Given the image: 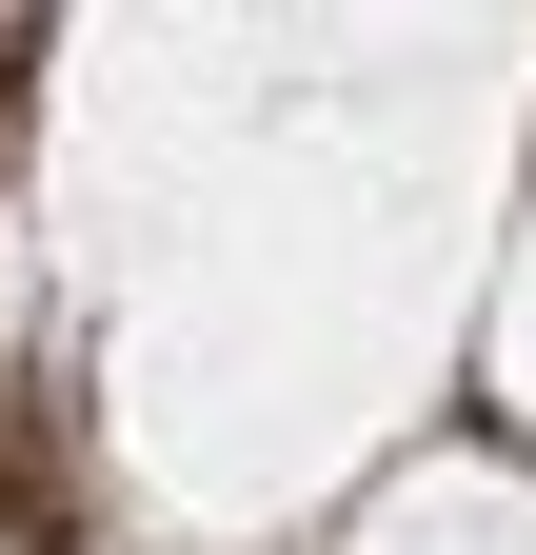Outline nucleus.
Masks as SVG:
<instances>
[{"mask_svg": "<svg viewBox=\"0 0 536 555\" xmlns=\"http://www.w3.org/2000/svg\"><path fill=\"white\" fill-rule=\"evenodd\" d=\"M358 555H536V476L516 456H397Z\"/></svg>", "mask_w": 536, "mask_h": 555, "instance_id": "nucleus-1", "label": "nucleus"}, {"mask_svg": "<svg viewBox=\"0 0 536 555\" xmlns=\"http://www.w3.org/2000/svg\"><path fill=\"white\" fill-rule=\"evenodd\" d=\"M497 397L536 416V219H516V278H497Z\"/></svg>", "mask_w": 536, "mask_h": 555, "instance_id": "nucleus-2", "label": "nucleus"}]
</instances>
